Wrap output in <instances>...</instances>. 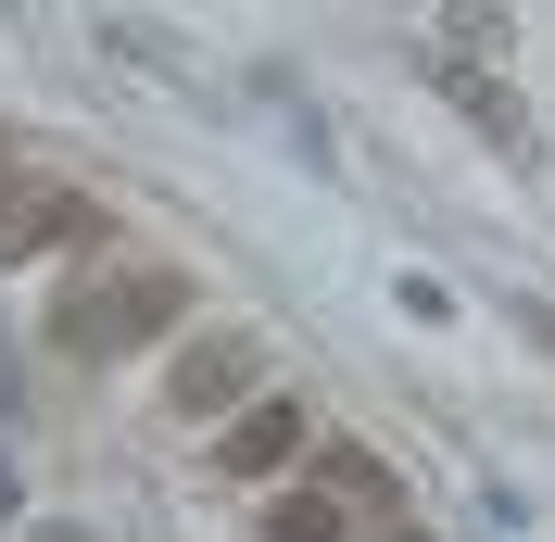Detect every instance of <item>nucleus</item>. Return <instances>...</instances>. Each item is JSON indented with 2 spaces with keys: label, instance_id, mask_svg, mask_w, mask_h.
Wrapping results in <instances>:
<instances>
[{
  "label": "nucleus",
  "instance_id": "obj_2",
  "mask_svg": "<svg viewBox=\"0 0 555 542\" xmlns=\"http://www.w3.org/2000/svg\"><path fill=\"white\" fill-rule=\"evenodd\" d=\"M253 391H266V340H253V328L177 340V366H165V416H177V429H215V416H241Z\"/></svg>",
  "mask_w": 555,
  "mask_h": 542
},
{
  "label": "nucleus",
  "instance_id": "obj_4",
  "mask_svg": "<svg viewBox=\"0 0 555 542\" xmlns=\"http://www.w3.org/2000/svg\"><path fill=\"white\" fill-rule=\"evenodd\" d=\"M89 228H102V203H89V190L0 177V266H26V253H51V240H89Z\"/></svg>",
  "mask_w": 555,
  "mask_h": 542
},
{
  "label": "nucleus",
  "instance_id": "obj_3",
  "mask_svg": "<svg viewBox=\"0 0 555 542\" xmlns=\"http://www.w3.org/2000/svg\"><path fill=\"white\" fill-rule=\"evenodd\" d=\"M304 441H315V416L291 404V391H253V404L215 429V467L228 479H278V467H304Z\"/></svg>",
  "mask_w": 555,
  "mask_h": 542
},
{
  "label": "nucleus",
  "instance_id": "obj_9",
  "mask_svg": "<svg viewBox=\"0 0 555 542\" xmlns=\"http://www.w3.org/2000/svg\"><path fill=\"white\" fill-rule=\"evenodd\" d=\"M38 542H89V530H38Z\"/></svg>",
  "mask_w": 555,
  "mask_h": 542
},
{
  "label": "nucleus",
  "instance_id": "obj_1",
  "mask_svg": "<svg viewBox=\"0 0 555 542\" xmlns=\"http://www.w3.org/2000/svg\"><path fill=\"white\" fill-rule=\"evenodd\" d=\"M177 315H190V278H177V266H114V278H89V291L51 315V353L114 366V353H139V340H165Z\"/></svg>",
  "mask_w": 555,
  "mask_h": 542
},
{
  "label": "nucleus",
  "instance_id": "obj_7",
  "mask_svg": "<svg viewBox=\"0 0 555 542\" xmlns=\"http://www.w3.org/2000/svg\"><path fill=\"white\" fill-rule=\"evenodd\" d=\"M0 416H13V353H0Z\"/></svg>",
  "mask_w": 555,
  "mask_h": 542
},
{
  "label": "nucleus",
  "instance_id": "obj_5",
  "mask_svg": "<svg viewBox=\"0 0 555 542\" xmlns=\"http://www.w3.org/2000/svg\"><path fill=\"white\" fill-rule=\"evenodd\" d=\"M253 542H341V492H315V479H304V492H278V505L253 517Z\"/></svg>",
  "mask_w": 555,
  "mask_h": 542
},
{
  "label": "nucleus",
  "instance_id": "obj_10",
  "mask_svg": "<svg viewBox=\"0 0 555 542\" xmlns=\"http://www.w3.org/2000/svg\"><path fill=\"white\" fill-rule=\"evenodd\" d=\"M391 542H416V530H391Z\"/></svg>",
  "mask_w": 555,
  "mask_h": 542
},
{
  "label": "nucleus",
  "instance_id": "obj_6",
  "mask_svg": "<svg viewBox=\"0 0 555 542\" xmlns=\"http://www.w3.org/2000/svg\"><path fill=\"white\" fill-rule=\"evenodd\" d=\"M315 492H341V505H391V467H379V454H328Z\"/></svg>",
  "mask_w": 555,
  "mask_h": 542
},
{
  "label": "nucleus",
  "instance_id": "obj_8",
  "mask_svg": "<svg viewBox=\"0 0 555 542\" xmlns=\"http://www.w3.org/2000/svg\"><path fill=\"white\" fill-rule=\"evenodd\" d=\"M530 340H543V353H555V315H530Z\"/></svg>",
  "mask_w": 555,
  "mask_h": 542
}]
</instances>
